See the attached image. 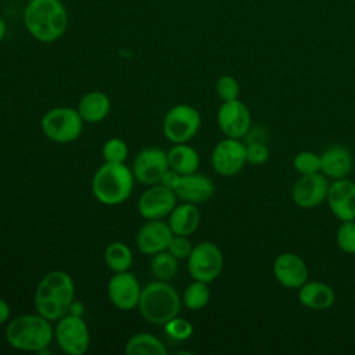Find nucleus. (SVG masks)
<instances>
[{
    "label": "nucleus",
    "instance_id": "nucleus-1",
    "mask_svg": "<svg viewBox=\"0 0 355 355\" xmlns=\"http://www.w3.org/2000/svg\"><path fill=\"white\" fill-rule=\"evenodd\" d=\"M28 33L40 43H53L68 28V11L61 0H29L22 14Z\"/></svg>",
    "mask_w": 355,
    "mask_h": 355
},
{
    "label": "nucleus",
    "instance_id": "nucleus-2",
    "mask_svg": "<svg viewBox=\"0 0 355 355\" xmlns=\"http://www.w3.org/2000/svg\"><path fill=\"white\" fill-rule=\"evenodd\" d=\"M75 300V283L64 270L46 273L33 294L35 311L50 322H57L68 313L71 302Z\"/></svg>",
    "mask_w": 355,
    "mask_h": 355
},
{
    "label": "nucleus",
    "instance_id": "nucleus-3",
    "mask_svg": "<svg viewBox=\"0 0 355 355\" xmlns=\"http://www.w3.org/2000/svg\"><path fill=\"white\" fill-rule=\"evenodd\" d=\"M54 337L51 322L42 315L26 313L14 318L6 327L7 343L19 351L42 352Z\"/></svg>",
    "mask_w": 355,
    "mask_h": 355
},
{
    "label": "nucleus",
    "instance_id": "nucleus-4",
    "mask_svg": "<svg viewBox=\"0 0 355 355\" xmlns=\"http://www.w3.org/2000/svg\"><path fill=\"white\" fill-rule=\"evenodd\" d=\"M137 308L147 322L164 326L179 315L182 298L172 284L164 280H155L141 288Z\"/></svg>",
    "mask_w": 355,
    "mask_h": 355
},
{
    "label": "nucleus",
    "instance_id": "nucleus-5",
    "mask_svg": "<svg viewBox=\"0 0 355 355\" xmlns=\"http://www.w3.org/2000/svg\"><path fill=\"white\" fill-rule=\"evenodd\" d=\"M135 180L132 169L125 164L104 162L93 175L92 191L98 202L119 205L130 197Z\"/></svg>",
    "mask_w": 355,
    "mask_h": 355
},
{
    "label": "nucleus",
    "instance_id": "nucleus-6",
    "mask_svg": "<svg viewBox=\"0 0 355 355\" xmlns=\"http://www.w3.org/2000/svg\"><path fill=\"white\" fill-rule=\"evenodd\" d=\"M83 122L76 108L54 107L42 116L40 128L49 140L65 144L80 137Z\"/></svg>",
    "mask_w": 355,
    "mask_h": 355
},
{
    "label": "nucleus",
    "instance_id": "nucleus-7",
    "mask_svg": "<svg viewBox=\"0 0 355 355\" xmlns=\"http://www.w3.org/2000/svg\"><path fill=\"white\" fill-rule=\"evenodd\" d=\"M201 125L200 112L189 104H178L169 108L162 121V132L165 137L173 143H187L191 140Z\"/></svg>",
    "mask_w": 355,
    "mask_h": 355
},
{
    "label": "nucleus",
    "instance_id": "nucleus-8",
    "mask_svg": "<svg viewBox=\"0 0 355 355\" xmlns=\"http://www.w3.org/2000/svg\"><path fill=\"white\" fill-rule=\"evenodd\" d=\"M223 269V254L212 241H201L193 245L187 257V270L193 280L214 282Z\"/></svg>",
    "mask_w": 355,
    "mask_h": 355
},
{
    "label": "nucleus",
    "instance_id": "nucleus-9",
    "mask_svg": "<svg viewBox=\"0 0 355 355\" xmlns=\"http://www.w3.org/2000/svg\"><path fill=\"white\" fill-rule=\"evenodd\" d=\"M54 338L60 349L68 355H83L90 347V331L80 316L64 315L57 320Z\"/></svg>",
    "mask_w": 355,
    "mask_h": 355
},
{
    "label": "nucleus",
    "instance_id": "nucleus-10",
    "mask_svg": "<svg viewBox=\"0 0 355 355\" xmlns=\"http://www.w3.org/2000/svg\"><path fill=\"white\" fill-rule=\"evenodd\" d=\"M247 162V147L240 139L225 137L212 150L211 164L220 176L237 175Z\"/></svg>",
    "mask_w": 355,
    "mask_h": 355
},
{
    "label": "nucleus",
    "instance_id": "nucleus-11",
    "mask_svg": "<svg viewBox=\"0 0 355 355\" xmlns=\"http://www.w3.org/2000/svg\"><path fill=\"white\" fill-rule=\"evenodd\" d=\"M169 169L168 154L157 147L141 150L133 159L132 172L136 180L151 186L161 183L165 172Z\"/></svg>",
    "mask_w": 355,
    "mask_h": 355
},
{
    "label": "nucleus",
    "instance_id": "nucleus-12",
    "mask_svg": "<svg viewBox=\"0 0 355 355\" xmlns=\"http://www.w3.org/2000/svg\"><path fill=\"white\" fill-rule=\"evenodd\" d=\"M218 126L226 137L241 139L251 128V114L248 107L239 98L223 101L216 114Z\"/></svg>",
    "mask_w": 355,
    "mask_h": 355
},
{
    "label": "nucleus",
    "instance_id": "nucleus-13",
    "mask_svg": "<svg viewBox=\"0 0 355 355\" xmlns=\"http://www.w3.org/2000/svg\"><path fill=\"white\" fill-rule=\"evenodd\" d=\"M176 194L172 189L158 183L151 184L139 198L137 211L144 219H162L176 205Z\"/></svg>",
    "mask_w": 355,
    "mask_h": 355
},
{
    "label": "nucleus",
    "instance_id": "nucleus-14",
    "mask_svg": "<svg viewBox=\"0 0 355 355\" xmlns=\"http://www.w3.org/2000/svg\"><path fill=\"white\" fill-rule=\"evenodd\" d=\"M141 294L139 280L129 270L115 273L107 286V295L110 302L121 309L130 311L137 306Z\"/></svg>",
    "mask_w": 355,
    "mask_h": 355
},
{
    "label": "nucleus",
    "instance_id": "nucleus-15",
    "mask_svg": "<svg viewBox=\"0 0 355 355\" xmlns=\"http://www.w3.org/2000/svg\"><path fill=\"white\" fill-rule=\"evenodd\" d=\"M329 186L327 178L320 172L302 175L293 187V201L300 208H315L326 201Z\"/></svg>",
    "mask_w": 355,
    "mask_h": 355
},
{
    "label": "nucleus",
    "instance_id": "nucleus-16",
    "mask_svg": "<svg viewBox=\"0 0 355 355\" xmlns=\"http://www.w3.org/2000/svg\"><path fill=\"white\" fill-rule=\"evenodd\" d=\"M173 236L168 222L162 219H148L136 233L135 243L141 254L154 255L165 251Z\"/></svg>",
    "mask_w": 355,
    "mask_h": 355
},
{
    "label": "nucleus",
    "instance_id": "nucleus-17",
    "mask_svg": "<svg viewBox=\"0 0 355 355\" xmlns=\"http://www.w3.org/2000/svg\"><path fill=\"white\" fill-rule=\"evenodd\" d=\"M275 279L286 288H300L309 276L304 259L294 252H282L273 261Z\"/></svg>",
    "mask_w": 355,
    "mask_h": 355
},
{
    "label": "nucleus",
    "instance_id": "nucleus-18",
    "mask_svg": "<svg viewBox=\"0 0 355 355\" xmlns=\"http://www.w3.org/2000/svg\"><path fill=\"white\" fill-rule=\"evenodd\" d=\"M326 201L338 220H355V183L352 180L345 178L333 180Z\"/></svg>",
    "mask_w": 355,
    "mask_h": 355
},
{
    "label": "nucleus",
    "instance_id": "nucleus-19",
    "mask_svg": "<svg viewBox=\"0 0 355 355\" xmlns=\"http://www.w3.org/2000/svg\"><path fill=\"white\" fill-rule=\"evenodd\" d=\"M172 190L183 202L201 204L214 196L215 184L208 176L193 172L189 175H180Z\"/></svg>",
    "mask_w": 355,
    "mask_h": 355
},
{
    "label": "nucleus",
    "instance_id": "nucleus-20",
    "mask_svg": "<svg viewBox=\"0 0 355 355\" xmlns=\"http://www.w3.org/2000/svg\"><path fill=\"white\" fill-rule=\"evenodd\" d=\"M352 154L344 146H331L320 155V172L333 180L347 178L352 169Z\"/></svg>",
    "mask_w": 355,
    "mask_h": 355
},
{
    "label": "nucleus",
    "instance_id": "nucleus-21",
    "mask_svg": "<svg viewBox=\"0 0 355 355\" xmlns=\"http://www.w3.org/2000/svg\"><path fill=\"white\" fill-rule=\"evenodd\" d=\"M298 301L305 308H309L313 311H322V309L330 308L334 304L336 294H334V290L323 282L306 280L298 288Z\"/></svg>",
    "mask_w": 355,
    "mask_h": 355
},
{
    "label": "nucleus",
    "instance_id": "nucleus-22",
    "mask_svg": "<svg viewBox=\"0 0 355 355\" xmlns=\"http://www.w3.org/2000/svg\"><path fill=\"white\" fill-rule=\"evenodd\" d=\"M76 110L85 122L97 123L110 114L111 100L104 92L92 90L82 96Z\"/></svg>",
    "mask_w": 355,
    "mask_h": 355
},
{
    "label": "nucleus",
    "instance_id": "nucleus-23",
    "mask_svg": "<svg viewBox=\"0 0 355 355\" xmlns=\"http://www.w3.org/2000/svg\"><path fill=\"white\" fill-rule=\"evenodd\" d=\"M168 225L172 229L173 234L190 236L193 234L200 225V211L197 204L183 202L175 205L171 214L168 215Z\"/></svg>",
    "mask_w": 355,
    "mask_h": 355
},
{
    "label": "nucleus",
    "instance_id": "nucleus-24",
    "mask_svg": "<svg viewBox=\"0 0 355 355\" xmlns=\"http://www.w3.org/2000/svg\"><path fill=\"white\" fill-rule=\"evenodd\" d=\"M169 168L179 175H189L197 172L200 166L198 153L189 144H175L168 153Z\"/></svg>",
    "mask_w": 355,
    "mask_h": 355
},
{
    "label": "nucleus",
    "instance_id": "nucleus-25",
    "mask_svg": "<svg viewBox=\"0 0 355 355\" xmlns=\"http://www.w3.org/2000/svg\"><path fill=\"white\" fill-rule=\"evenodd\" d=\"M126 355H166L168 349L162 341L146 331L133 334L125 345Z\"/></svg>",
    "mask_w": 355,
    "mask_h": 355
},
{
    "label": "nucleus",
    "instance_id": "nucleus-26",
    "mask_svg": "<svg viewBox=\"0 0 355 355\" xmlns=\"http://www.w3.org/2000/svg\"><path fill=\"white\" fill-rule=\"evenodd\" d=\"M104 262L114 273L126 272L133 263L132 250L122 241H112L104 250Z\"/></svg>",
    "mask_w": 355,
    "mask_h": 355
},
{
    "label": "nucleus",
    "instance_id": "nucleus-27",
    "mask_svg": "<svg viewBox=\"0 0 355 355\" xmlns=\"http://www.w3.org/2000/svg\"><path fill=\"white\" fill-rule=\"evenodd\" d=\"M178 258H175L169 251H161L153 255L150 269L153 276L157 280H164L169 282L173 279L179 270V263Z\"/></svg>",
    "mask_w": 355,
    "mask_h": 355
},
{
    "label": "nucleus",
    "instance_id": "nucleus-28",
    "mask_svg": "<svg viewBox=\"0 0 355 355\" xmlns=\"http://www.w3.org/2000/svg\"><path fill=\"white\" fill-rule=\"evenodd\" d=\"M211 298V291L208 288V283L201 280H193L183 293L182 302L190 311L202 309Z\"/></svg>",
    "mask_w": 355,
    "mask_h": 355
},
{
    "label": "nucleus",
    "instance_id": "nucleus-29",
    "mask_svg": "<svg viewBox=\"0 0 355 355\" xmlns=\"http://www.w3.org/2000/svg\"><path fill=\"white\" fill-rule=\"evenodd\" d=\"M101 153H103L104 162L125 164L129 154V148L125 140L119 137H111L103 144Z\"/></svg>",
    "mask_w": 355,
    "mask_h": 355
},
{
    "label": "nucleus",
    "instance_id": "nucleus-30",
    "mask_svg": "<svg viewBox=\"0 0 355 355\" xmlns=\"http://www.w3.org/2000/svg\"><path fill=\"white\" fill-rule=\"evenodd\" d=\"M294 169L302 175H312L320 172V155L313 151H301L293 159Z\"/></svg>",
    "mask_w": 355,
    "mask_h": 355
},
{
    "label": "nucleus",
    "instance_id": "nucleus-31",
    "mask_svg": "<svg viewBox=\"0 0 355 355\" xmlns=\"http://www.w3.org/2000/svg\"><path fill=\"white\" fill-rule=\"evenodd\" d=\"M164 330L169 338H172L175 341H186L187 338H190L193 336L194 329H193V324L187 319L175 316L164 324Z\"/></svg>",
    "mask_w": 355,
    "mask_h": 355
},
{
    "label": "nucleus",
    "instance_id": "nucleus-32",
    "mask_svg": "<svg viewBox=\"0 0 355 355\" xmlns=\"http://www.w3.org/2000/svg\"><path fill=\"white\" fill-rule=\"evenodd\" d=\"M337 245L347 254H355V220L341 222L336 234Z\"/></svg>",
    "mask_w": 355,
    "mask_h": 355
},
{
    "label": "nucleus",
    "instance_id": "nucleus-33",
    "mask_svg": "<svg viewBox=\"0 0 355 355\" xmlns=\"http://www.w3.org/2000/svg\"><path fill=\"white\" fill-rule=\"evenodd\" d=\"M216 94L222 101H230L239 98L240 85L232 75H222L215 83Z\"/></svg>",
    "mask_w": 355,
    "mask_h": 355
},
{
    "label": "nucleus",
    "instance_id": "nucleus-34",
    "mask_svg": "<svg viewBox=\"0 0 355 355\" xmlns=\"http://www.w3.org/2000/svg\"><path fill=\"white\" fill-rule=\"evenodd\" d=\"M191 250H193V245L189 240V236H180V234H173L166 247V251H169L178 259H187Z\"/></svg>",
    "mask_w": 355,
    "mask_h": 355
},
{
    "label": "nucleus",
    "instance_id": "nucleus-35",
    "mask_svg": "<svg viewBox=\"0 0 355 355\" xmlns=\"http://www.w3.org/2000/svg\"><path fill=\"white\" fill-rule=\"evenodd\" d=\"M247 162L251 165H262L269 158V148L261 141H251L247 146Z\"/></svg>",
    "mask_w": 355,
    "mask_h": 355
},
{
    "label": "nucleus",
    "instance_id": "nucleus-36",
    "mask_svg": "<svg viewBox=\"0 0 355 355\" xmlns=\"http://www.w3.org/2000/svg\"><path fill=\"white\" fill-rule=\"evenodd\" d=\"M179 176H180L179 173H176L175 171H172V169L169 168V169L165 172L164 178L161 179V184H164V186H166V187H169V189H173V186L176 184Z\"/></svg>",
    "mask_w": 355,
    "mask_h": 355
},
{
    "label": "nucleus",
    "instance_id": "nucleus-37",
    "mask_svg": "<svg viewBox=\"0 0 355 355\" xmlns=\"http://www.w3.org/2000/svg\"><path fill=\"white\" fill-rule=\"evenodd\" d=\"M68 313L69 315H73V316H80L83 318L85 315V305L80 302V301H76L73 300L68 308Z\"/></svg>",
    "mask_w": 355,
    "mask_h": 355
},
{
    "label": "nucleus",
    "instance_id": "nucleus-38",
    "mask_svg": "<svg viewBox=\"0 0 355 355\" xmlns=\"http://www.w3.org/2000/svg\"><path fill=\"white\" fill-rule=\"evenodd\" d=\"M10 313H11L10 305L3 298H0V326L8 322Z\"/></svg>",
    "mask_w": 355,
    "mask_h": 355
},
{
    "label": "nucleus",
    "instance_id": "nucleus-39",
    "mask_svg": "<svg viewBox=\"0 0 355 355\" xmlns=\"http://www.w3.org/2000/svg\"><path fill=\"white\" fill-rule=\"evenodd\" d=\"M6 33H7V25H6V21L0 17V43L4 40Z\"/></svg>",
    "mask_w": 355,
    "mask_h": 355
},
{
    "label": "nucleus",
    "instance_id": "nucleus-40",
    "mask_svg": "<svg viewBox=\"0 0 355 355\" xmlns=\"http://www.w3.org/2000/svg\"><path fill=\"white\" fill-rule=\"evenodd\" d=\"M28 1H29V0H28Z\"/></svg>",
    "mask_w": 355,
    "mask_h": 355
}]
</instances>
